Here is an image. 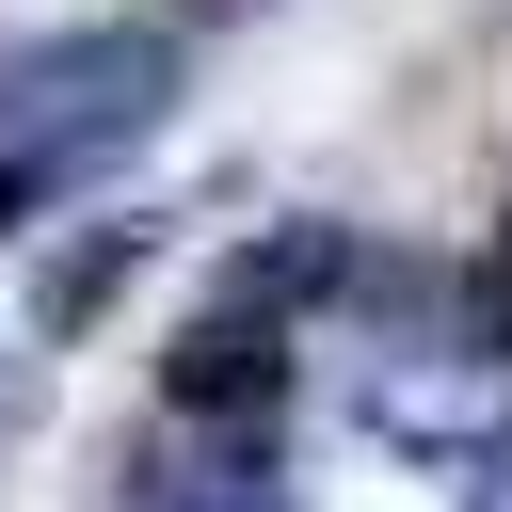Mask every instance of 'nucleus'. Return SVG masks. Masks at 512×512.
<instances>
[{"instance_id": "20e7f679", "label": "nucleus", "mask_w": 512, "mask_h": 512, "mask_svg": "<svg viewBox=\"0 0 512 512\" xmlns=\"http://www.w3.org/2000/svg\"><path fill=\"white\" fill-rule=\"evenodd\" d=\"M336 288H352V224H272V240H240L208 272L224 320H288V304H336Z\"/></svg>"}, {"instance_id": "6e6552de", "label": "nucleus", "mask_w": 512, "mask_h": 512, "mask_svg": "<svg viewBox=\"0 0 512 512\" xmlns=\"http://www.w3.org/2000/svg\"><path fill=\"white\" fill-rule=\"evenodd\" d=\"M176 16H272V0H176Z\"/></svg>"}, {"instance_id": "0eeeda50", "label": "nucleus", "mask_w": 512, "mask_h": 512, "mask_svg": "<svg viewBox=\"0 0 512 512\" xmlns=\"http://www.w3.org/2000/svg\"><path fill=\"white\" fill-rule=\"evenodd\" d=\"M464 512H512V448H496V464H480V496H464Z\"/></svg>"}, {"instance_id": "423d86ee", "label": "nucleus", "mask_w": 512, "mask_h": 512, "mask_svg": "<svg viewBox=\"0 0 512 512\" xmlns=\"http://www.w3.org/2000/svg\"><path fill=\"white\" fill-rule=\"evenodd\" d=\"M480 304H496V336H512V208H496V256H480Z\"/></svg>"}, {"instance_id": "39448f33", "label": "nucleus", "mask_w": 512, "mask_h": 512, "mask_svg": "<svg viewBox=\"0 0 512 512\" xmlns=\"http://www.w3.org/2000/svg\"><path fill=\"white\" fill-rule=\"evenodd\" d=\"M160 256V224H80L48 272H32V336H80V320H112V288Z\"/></svg>"}, {"instance_id": "7ed1b4c3", "label": "nucleus", "mask_w": 512, "mask_h": 512, "mask_svg": "<svg viewBox=\"0 0 512 512\" xmlns=\"http://www.w3.org/2000/svg\"><path fill=\"white\" fill-rule=\"evenodd\" d=\"M160 400L208 416V432H256V416L288 400V320H224V304H192L176 352H160Z\"/></svg>"}, {"instance_id": "f257e3e1", "label": "nucleus", "mask_w": 512, "mask_h": 512, "mask_svg": "<svg viewBox=\"0 0 512 512\" xmlns=\"http://www.w3.org/2000/svg\"><path fill=\"white\" fill-rule=\"evenodd\" d=\"M176 96V32H48L0 64V240L64 208L96 160H128Z\"/></svg>"}, {"instance_id": "f03ea898", "label": "nucleus", "mask_w": 512, "mask_h": 512, "mask_svg": "<svg viewBox=\"0 0 512 512\" xmlns=\"http://www.w3.org/2000/svg\"><path fill=\"white\" fill-rule=\"evenodd\" d=\"M352 416H368L384 448H416V464H496V448H512V336H496V304L448 320V336L368 352Z\"/></svg>"}]
</instances>
